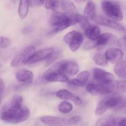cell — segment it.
Returning <instances> with one entry per match:
<instances>
[{
    "mask_svg": "<svg viewBox=\"0 0 126 126\" xmlns=\"http://www.w3.org/2000/svg\"><path fill=\"white\" fill-rule=\"evenodd\" d=\"M30 110L23 105V98L16 95L0 110V120L11 124L23 123L28 119Z\"/></svg>",
    "mask_w": 126,
    "mask_h": 126,
    "instance_id": "cell-1",
    "label": "cell"
},
{
    "mask_svg": "<svg viewBox=\"0 0 126 126\" xmlns=\"http://www.w3.org/2000/svg\"><path fill=\"white\" fill-rule=\"evenodd\" d=\"M126 107V97L113 94L105 97L98 103L95 110L97 116L103 115L110 109L115 110L123 109Z\"/></svg>",
    "mask_w": 126,
    "mask_h": 126,
    "instance_id": "cell-2",
    "label": "cell"
},
{
    "mask_svg": "<svg viewBox=\"0 0 126 126\" xmlns=\"http://www.w3.org/2000/svg\"><path fill=\"white\" fill-rule=\"evenodd\" d=\"M62 60L52 65L44 73L43 78L47 82H65L68 81V77L62 72Z\"/></svg>",
    "mask_w": 126,
    "mask_h": 126,
    "instance_id": "cell-3",
    "label": "cell"
},
{
    "mask_svg": "<svg viewBox=\"0 0 126 126\" xmlns=\"http://www.w3.org/2000/svg\"><path fill=\"white\" fill-rule=\"evenodd\" d=\"M116 81L108 84H89L86 86V91L93 95H104L116 92Z\"/></svg>",
    "mask_w": 126,
    "mask_h": 126,
    "instance_id": "cell-4",
    "label": "cell"
},
{
    "mask_svg": "<svg viewBox=\"0 0 126 126\" xmlns=\"http://www.w3.org/2000/svg\"><path fill=\"white\" fill-rule=\"evenodd\" d=\"M102 8L104 13L113 20L121 21L123 19V12L121 7L116 1H102Z\"/></svg>",
    "mask_w": 126,
    "mask_h": 126,
    "instance_id": "cell-5",
    "label": "cell"
},
{
    "mask_svg": "<svg viewBox=\"0 0 126 126\" xmlns=\"http://www.w3.org/2000/svg\"><path fill=\"white\" fill-rule=\"evenodd\" d=\"M35 47L34 46H28L22 49L18 54L16 55L11 63L12 67H17L20 65L27 64L31 57L34 54Z\"/></svg>",
    "mask_w": 126,
    "mask_h": 126,
    "instance_id": "cell-6",
    "label": "cell"
},
{
    "mask_svg": "<svg viewBox=\"0 0 126 126\" xmlns=\"http://www.w3.org/2000/svg\"><path fill=\"white\" fill-rule=\"evenodd\" d=\"M83 39L82 33L77 31H71L63 37L64 43H66L71 50L73 52L78 50L83 42Z\"/></svg>",
    "mask_w": 126,
    "mask_h": 126,
    "instance_id": "cell-7",
    "label": "cell"
},
{
    "mask_svg": "<svg viewBox=\"0 0 126 126\" xmlns=\"http://www.w3.org/2000/svg\"><path fill=\"white\" fill-rule=\"evenodd\" d=\"M93 78L100 84H108L114 81V76L111 73L98 68H94L92 70Z\"/></svg>",
    "mask_w": 126,
    "mask_h": 126,
    "instance_id": "cell-8",
    "label": "cell"
},
{
    "mask_svg": "<svg viewBox=\"0 0 126 126\" xmlns=\"http://www.w3.org/2000/svg\"><path fill=\"white\" fill-rule=\"evenodd\" d=\"M93 21H94L97 24L105 26V27L113 28V29L117 30L121 32H126V28L123 25L113 20L109 19V18H105L102 16H96Z\"/></svg>",
    "mask_w": 126,
    "mask_h": 126,
    "instance_id": "cell-9",
    "label": "cell"
},
{
    "mask_svg": "<svg viewBox=\"0 0 126 126\" xmlns=\"http://www.w3.org/2000/svg\"><path fill=\"white\" fill-rule=\"evenodd\" d=\"M53 52H54V49L52 47L46 48V49L38 50L34 52V54L31 57L27 64L28 65L35 64L47 59H48V58L50 56Z\"/></svg>",
    "mask_w": 126,
    "mask_h": 126,
    "instance_id": "cell-10",
    "label": "cell"
},
{
    "mask_svg": "<svg viewBox=\"0 0 126 126\" xmlns=\"http://www.w3.org/2000/svg\"><path fill=\"white\" fill-rule=\"evenodd\" d=\"M40 121L47 126H68V119L52 116H44L41 117Z\"/></svg>",
    "mask_w": 126,
    "mask_h": 126,
    "instance_id": "cell-11",
    "label": "cell"
},
{
    "mask_svg": "<svg viewBox=\"0 0 126 126\" xmlns=\"http://www.w3.org/2000/svg\"><path fill=\"white\" fill-rule=\"evenodd\" d=\"M62 72L66 76H73L78 73L79 67L78 64L72 60H62Z\"/></svg>",
    "mask_w": 126,
    "mask_h": 126,
    "instance_id": "cell-12",
    "label": "cell"
},
{
    "mask_svg": "<svg viewBox=\"0 0 126 126\" xmlns=\"http://www.w3.org/2000/svg\"><path fill=\"white\" fill-rule=\"evenodd\" d=\"M118 38L116 36L110 33H105L100 34L99 38L94 41L95 47L107 45H114L118 44Z\"/></svg>",
    "mask_w": 126,
    "mask_h": 126,
    "instance_id": "cell-13",
    "label": "cell"
},
{
    "mask_svg": "<svg viewBox=\"0 0 126 126\" xmlns=\"http://www.w3.org/2000/svg\"><path fill=\"white\" fill-rule=\"evenodd\" d=\"M107 61L112 63H118L123 57V52L121 49L116 47H111L107 49L105 53Z\"/></svg>",
    "mask_w": 126,
    "mask_h": 126,
    "instance_id": "cell-14",
    "label": "cell"
},
{
    "mask_svg": "<svg viewBox=\"0 0 126 126\" xmlns=\"http://www.w3.org/2000/svg\"><path fill=\"white\" fill-rule=\"evenodd\" d=\"M56 96L62 100H69L75 103L76 105H81L82 104V100L81 98L75 94L66 89H61L56 93Z\"/></svg>",
    "mask_w": 126,
    "mask_h": 126,
    "instance_id": "cell-15",
    "label": "cell"
},
{
    "mask_svg": "<svg viewBox=\"0 0 126 126\" xmlns=\"http://www.w3.org/2000/svg\"><path fill=\"white\" fill-rule=\"evenodd\" d=\"M89 73L87 71H84L80 73L76 78L68 81V83L77 87H83L87 84L89 79Z\"/></svg>",
    "mask_w": 126,
    "mask_h": 126,
    "instance_id": "cell-16",
    "label": "cell"
},
{
    "mask_svg": "<svg viewBox=\"0 0 126 126\" xmlns=\"http://www.w3.org/2000/svg\"><path fill=\"white\" fill-rule=\"evenodd\" d=\"M61 7L63 12L69 18H73L78 14L77 9L75 5L70 1H62L61 2Z\"/></svg>",
    "mask_w": 126,
    "mask_h": 126,
    "instance_id": "cell-17",
    "label": "cell"
},
{
    "mask_svg": "<svg viewBox=\"0 0 126 126\" xmlns=\"http://www.w3.org/2000/svg\"><path fill=\"white\" fill-rule=\"evenodd\" d=\"M68 18H69V17L64 13L59 12H54L53 14L51 15L49 18V23L52 26L56 27L57 28L63 24Z\"/></svg>",
    "mask_w": 126,
    "mask_h": 126,
    "instance_id": "cell-18",
    "label": "cell"
},
{
    "mask_svg": "<svg viewBox=\"0 0 126 126\" xmlns=\"http://www.w3.org/2000/svg\"><path fill=\"white\" fill-rule=\"evenodd\" d=\"M16 77L19 82L29 84L33 81V73L29 70H21L17 72Z\"/></svg>",
    "mask_w": 126,
    "mask_h": 126,
    "instance_id": "cell-19",
    "label": "cell"
},
{
    "mask_svg": "<svg viewBox=\"0 0 126 126\" xmlns=\"http://www.w3.org/2000/svg\"><path fill=\"white\" fill-rule=\"evenodd\" d=\"M86 36L92 41H95L100 36V30L97 26L91 25L84 31Z\"/></svg>",
    "mask_w": 126,
    "mask_h": 126,
    "instance_id": "cell-20",
    "label": "cell"
},
{
    "mask_svg": "<svg viewBox=\"0 0 126 126\" xmlns=\"http://www.w3.org/2000/svg\"><path fill=\"white\" fill-rule=\"evenodd\" d=\"M84 14L85 15V17L87 18H90L92 20L94 19L95 17H96L95 4L93 1H87L84 7Z\"/></svg>",
    "mask_w": 126,
    "mask_h": 126,
    "instance_id": "cell-21",
    "label": "cell"
},
{
    "mask_svg": "<svg viewBox=\"0 0 126 126\" xmlns=\"http://www.w3.org/2000/svg\"><path fill=\"white\" fill-rule=\"evenodd\" d=\"M30 1L23 0L19 2L18 7V13L21 19H24L27 17L29 11Z\"/></svg>",
    "mask_w": 126,
    "mask_h": 126,
    "instance_id": "cell-22",
    "label": "cell"
},
{
    "mask_svg": "<svg viewBox=\"0 0 126 126\" xmlns=\"http://www.w3.org/2000/svg\"><path fill=\"white\" fill-rule=\"evenodd\" d=\"M95 126H118V122L112 116H105L98 119Z\"/></svg>",
    "mask_w": 126,
    "mask_h": 126,
    "instance_id": "cell-23",
    "label": "cell"
},
{
    "mask_svg": "<svg viewBox=\"0 0 126 126\" xmlns=\"http://www.w3.org/2000/svg\"><path fill=\"white\" fill-rule=\"evenodd\" d=\"M114 73L119 78L126 79V62L120 61L114 67Z\"/></svg>",
    "mask_w": 126,
    "mask_h": 126,
    "instance_id": "cell-24",
    "label": "cell"
},
{
    "mask_svg": "<svg viewBox=\"0 0 126 126\" xmlns=\"http://www.w3.org/2000/svg\"><path fill=\"white\" fill-rule=\"evenodd\" d=\"M75 20L76 23H79L81 28L84 31L91 26V24L90 23L89 21L88 18L81 14H78L75 16Z\"/></svg>",
    "mask_w": 126,
    "mask_h": 126,
    "instance_id": "cell-25",
    "label": "cell"
},
{
    "mask_svg": "<svg viewBox=\"0 0 126 126\" xmlns=\"http://www.w3.org/2000/svg\"><path fill=\"white\" fill-rule=\"evenodd\" d=\"M93 60L97 65L101 66H106L108 65V61L106 59L105 55L101 53H97L93 57Z\"/></svg>",
    "mask_w": 126,
    "mask_h": 126,
    "instance_id": "cell-26",
    "label": "cell"
},
{
    "mask_svg": "<svg viewBox=\"0 0 126 126\" xmlns=\"http://www.w3.org/2000/svg\"><path fill=\"white\" fill-rule=\"evenodd\" d=\"M58 110L62 113H68L73 110V105L71 103L67 101H63L59 105Z\"/></svg>",
    "mask_w": 126,
    "mask_h": 126,
    "instance_id": "cell-27",
    "label": "cell"
},
{
    "mask_svg": "<svg viewBox=\"0 0 126 126\" xmlns=\"http://www.w3.org/2000/svg\"><path fill=\"white\" fill-rule=\"evenodd\" d=\"M62 1H46L44 2V6L47 9H52L55 12H57L60 6H61Z\"/></svg>",
    "mask_w": 126,
    "mask_h": 126,
    "instance_id": "cell-28",
    "label": "cell"
},
{
    "mask_svg": "<svg viewBox=\"0 0 126 126\" xmlns=\"http://www.w3.org/2000/svg\"><path fill=\"white\" fill-rule=\"evenodd\" d=\"M76 22L75 21V19L73 18H69L64 22L63 24H62L61 25L59 26V27H57L55 29V32H61V31L63 30L66 29V28L68 27H70L71 25H74L75 24H76Z\"/></svg>",
    "mask_w": 126,
    "mask_h": 126,
    "instance_id": "cell-29",
    "label": "cell"
},
{
    "mask_svg": "<svg viewBox=\"0 0 126 126\" xmlns=\"http://www.w3.org/2000/svg\"><path fill=\"white\" fill-rule=\"evenodd\" d=\"M62 55V51L61 50H57L53 52L52 54L50 55V56L48 58L47 60V65L52 64L54 62L56 61L59 59H60Z\"/></svg>",
    "mask_w": 126,
    "mask_h": 126,
    "instance_id": "cell-30",
    "label": "cell"
},
{
    "mask_svg": "<svg viewBox=\"0 0 126 126\" xmlns=\"http://www.w3.org/2000/svg\"><path fill=\"white\" fill-rule=\"evenodd\" d=\"M116 91L126 93V80L116 81Z\"/></svg>",
    "mask_w": 126,
    "mask_h": 126,
    "instance_id": "cell-31",
    "label": "cell"
},
{
    "mask_svg": "<svg viewBox=\"0 0 126 126\" xmlns=\"http://www.w3.org/2000/svg\"><path fill=\"white\" fill-rule=\"evenodd\" d=\"M11 45V41L6 37L0 36V47L2 49L8 47Z\"/></svg>",
    "mask_w": 126,
    "mask_h": 126,
    "instance_id": "cell-32",
    "label": "cell"
},
{
    "mask_svg": "<svg viewBox=\"0 0 126 126\" xmlns=\"http://www.w3.org/2000/svg\"><path fill=\"white\" fill-rule=\"evenodd\" d=\"M81 120V117L78 116H73L68 119V124L69 126H73L76 125V124H78Z\"/></svg>",
    "mask_w": 126,
    "mask_h": 126,
    "instance_id": "cell-33",
    "label": "cell"
},
{
    "mask_svg": "<svg viewBox=\"0 0 126 126\" xmlns=\"http://www.w3.org/2000/svg\"><path fill=\"white\" fill-rule=\"evenodd\" d=\"M44 1H39V0H34V1H30V6L31 7H39L44 4Z\"/></svg>",
    "mask_w": 126,
    "mask_h": 126,
    "instance_id": "cell-34",
    "label": "cell"
},
{
    "mask_svg": "<svg viewBox=\"0 0 126 126\" xmlns=\"http://www.w3.org/2000/svg\"><path fill=\"white\" fill-rule=\"evenodd\" d=\"M118 44L123 49L126 51V37L122 38L118 41Z\"/></svg>",
    "mask_w": 126,
    "mask_h": 126,
    "instance_id": "cell-35",
    "label": "cell"
},
{
    "mask_svg": "<svg viewBox=\"0 0 126 126\" xmlns=\"http://www.w3.org/2000/svg\"><path fill=\"white\" fill-rule=\"evenodd\" d=\"M118 126H126V118H122L118 121Z\"/></svg>",
    "mask_w": 126,
    "mask_h": 126,
    "instance_id": "cell-36",
    "label": "cell"
},
{
    "mask_svg": "<svg viewBox=\"0 0 126 126\" xmlns=\"http://www.w3.org/2000/svg\"><path fill=\"white\" fill-rule=\"evenodd\" d=\"M4 88V82L3 80L0 78V92L3 91Z\"/></svg>",
    "mask_w": 126,
    "mask_h": 126,
    "instance_id": "cell-37",
    "label": "cell"
}]
</instances>
